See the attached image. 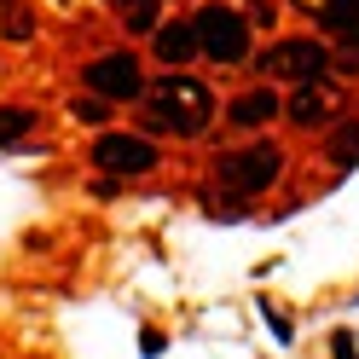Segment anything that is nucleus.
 Wrapping results in <instances>:
<instances>
[{"instance_id":"nucleus-5","label":"nucleus","mask_w":359,"mask_h":359,"mask_svg":"<svg viewBox=\"0 0 359 359\" xmlns=\"http://www.w3.org/2000/svg\"><path fill=\"white\" fill-rule=\"evenodd\" d=\"M93 168H104V174H151L156 145L140 140V133H99L93 140Z\"/></svg>"},{"instance_id":"nucleus-9","label":"nucleus","mask_w":359,"mask_h":359,"mask_svg":"<svg viewBox=\"0 0 359 359\" xmlns=\"http://www.w3.org/2000/svg\"><path fill=\"white\" fill-rule=\"evenodd\" d=\"M290 122H296V128H319V122H330V93H319V87H302L296 104H290Z\"/></svg>"},{"instance_id":"nucleus-2","label":"nucleus","mask_w":359,"mask_h":359,"mask_svg":"<svg viewBox=\"0 0 359 359\" xmlns=\"http://www.w3.org/2000/svg\"><path fill=\"white\" fill-rule=\"evenodd\" d=\"M191 29H197V53H209L215 64H243L250 58V24L232 6H203L191 18Z\"/></svg>"},{"instance_id":"nucleus-16","label":"nucleus","mask_w":359,"mask_h":359,"mask_svg":"<svg viewBox=\"0 0 359 359\" xmlns=\"http://www.w3.org/2000/svg\"><path fill=\"white\" fill-rule=\"evenodd\" d=\"M330 348H336V359H359V348H353V336H348V330H336V336H330Z\"/></svg>"},{"instance_id":"nucleus-1","label":"nucleus","mask_w":359,"mask_h":359,"mask_svg":"<svg viewBox=\"0 0 359 359\" xmlns=\"http://www.w3.org/2000/svg\"><path fill=\"white\" fill-rule=\"evenodd\" d=\"M151 133H180V140H197L215 122V93L191 76H156L145 87V116Z\"/></svg>"},{"instance_id":"nucleus-7","label":"nucleus","mask_w":359,"mask_h":359,"mask_svg":"<svg viewBox=\"0 0 359 359\" xmlns=\"http://www.w3.org/2000/svg\"><path fill=\"white\" fill-rule=\"evenodd\" d=\"M273 116H278V93H273V87H255V93H238L232 99V122L238 128H261Z\"/></svg>"},{"instance_id":"nucleus-11","label":"nucleus","mask_w":359,"mask_h":359,"mask_svg":"<svg viewBox=\"0 0 359 359\" xmlns=\"http://www.w3.org/2000/svg\"><path fill=\"white\" fill-rule=\"evenodd\" d=\"M0 35L6 41H29L35 35V6L29 0H0Z\"/></svg>"},{"instance_id":"nucleus-12","label":"nucleus","mask_w":359,"mask_h":359,"mask_svg":"<svg viewBox=\"0 0 359 359\" xmlns=\"http://www.w3.org/2000/svg\"><path fill=\"white\" fill-rule=\"evenodd\" d=\"M325 29L353 41L359 35V0H325Z\"/></svg>"},{"instance_id":"nucleus-13","label":"nucleus","mask_w":359,"mask_h":359,"mask_svg":"<svg viewBox=\"0 0 359 359\" xmlns=\"http://www.w3.org/2000/svg\"><path fill=\"white\" fill-rule=\"evenodd\" d=\"M24 133H35V110H24V104H12V110H0V145H12V140H24Z\"/></svg>"},{"instance_id":"nucleus-4","label":"nucleus","mask_w":359,"mask_h":359,"mask_svg":"<svg viewBox=\"0 0 359 359\" xmlns=\"http://www.w3.org/2000/svg\"><path fill=\"white\" fill-rule=\"evenodd\" d=\"M261 70L278 76V81H302V87H313V81L330 70V53L319 47V41H273V47L261 53Z\"/></svg>"},{"instance_id":"nucleus-6","label":"nucleus","mask_w":359,"mask_h":359,"mask_svg":"<svg viewBox=\"0 0 359 359\" xmlns=\"http://www.w3.org/2000/svg\"><path fill=\"white\" fill-rule=\"evenodd\" d=\"M87 87H93V99H140V93H145L140 58H128V53L93 58V64H87Z\"/></svg>"},{"instance_id":"nucleus-10","label":"nucleus","mask_w":359,"mask_h":359,"mask_svg":"<svg viewBox=\"0 0 359 359\" xmlns=\"http://www.w3.org/2000/svg\"><path fill=\"white\" fill-rule=\"evenodd\" d=\"M116 12H122V29H133V35L163 29V0H116Z\"/></svg>"},{"instance_id":"nucleus-8","label":"nucleus","mask_w":359,"mask_h":359,"mask_svg":"<svg viewBox=\"0 0 359 359\" xmlns=\"http://www.w3.org/2000/svg\"><path fill=\"white\" fill-rule=\"evenodd\" d=\"M156 58L163 64H191L197 58V29L191 24H163L156 29Z\"/></svg>"},{"instance_id":"nucleus-14","label":"nucleus","mask_w":359,"mask_h":359,"mask_svg":"<svg viewBox=\"0 0 359 359\" xmlns=\"http://www.w3.org/2000/svg\"><path fill=\"white\" fill-rule=\"evenodd\" d=\"M330 151H336V163H353V156H359V122H348V128H336V140H330Z\"/></svg>"},{"instance_id":"nucleus-3","label":"nucleus","mask_w":359,"mask_h":359,"mask_svg":"<svg viewBox=\"0 0 359 359\" xmlns=\"http://www.w3.org/2000/svg\"><path fill=\"white\" fill-rule=\"evenodd\" d=\"M278 168H284L278 145L226 151V156H220V186H226V191H238V197H255V191H266V186L278 180Z\"/></svg>"},{"instance_id":"nucleus-15","label":"nucleus","mask_w":359,"mask_h":359,"mask_svg":"<svg viewBox=\"0 0 359 359\" xmlns=\"http://www.w3.org/2000/svg\"><path fill=\"white\" fill-rule=\"evenodd\" d=\"M70 116H81V122H104L110 110H104V99H76V104H70Z\"/></svg>"}]
</instances>
